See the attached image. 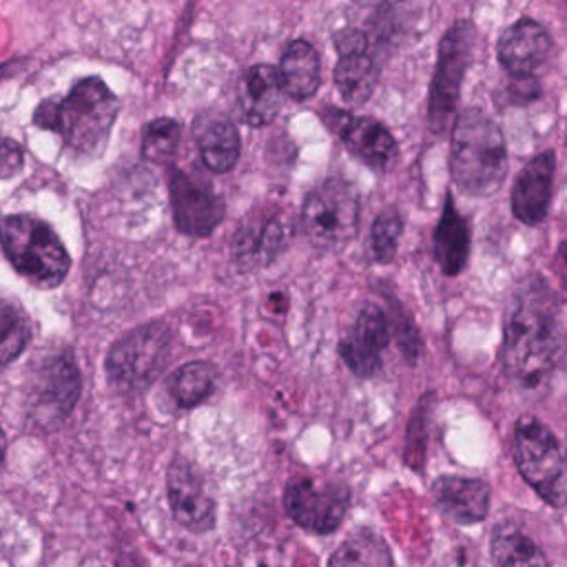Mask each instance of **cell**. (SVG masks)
I'll list each match as a JSON object with an SVG mask.
<instances>
[{"instance_id":"6da1fadb","label":"cell","mask_w":567,"mask_h":567,"mask_svg":"<svg viewBox=\"0 0 567 567\" xmlns=\"http://www.w3.org/2000/svg\"><path fill=\"white\" fill-rule=\"evenodd\" d=\"M565 352L556 295L538 275L523 279L507 301L503 368L520 388L543 385Z\"/></svg>"},{"instance_id":"7a4b0ae2","label":"cell","mask_w":567,"mask_h":567,"mask_svg":"<svg viewBox=\"0 0 567 567\" xmlns=\"http://www.w3.org/2000/svg\"><path fill=\"white\" fill-rule=\"evenodd\" d=\"M450 173L474 197L494 195L507 173V148L498 124L478 106H467L452 128Z\"/></svg>"},{"instance_id":"3957f363","label":"cell","mask_w":567,"mask_h":567,"mask_svg":"<svg viewBox=\"0 0 567 567\" xmlns=\"http://www.w3.org/2000/svg\"><path fill=\"white\" fill-rule=\"evenodd\" d=\"M117 115V97L100 78L80 80L62 102L44 100L33 122L62 135L64 144L80 155H97Z\"/></svg>"},{"instance_id":"277c9868","label":"cell","mask_w":567,"mask_h":567,"mask_svg":"<svg viewBox=\"0 0 567 567\" xmlns=\"http://www.w3.org/2000/svg\"><path fill=\"white\" fill-rule=\"evenodd\" d=\"M0 246L9 264L33 286H58L71 257L49 224L31 215H9L0 221Z\"/></svg>"},{"instance_id":"5b68a950","label":"cell","mask_w":567,"mask_h":567,"mask_svg":"<svg viewBox=\"0 0 567 567\" xmlns=\"http://www.w3.org/2000/svg\"><path fill=\"white\" fill-rule=\"evenodd\" d=\"M514 463L525 483L551 507L567 505V450L540 419L525 414L512 439Z\"/></svg>"},{"instance_id":"8992f818","label":"cell","mask_w":567,"mask_h":567,"mask_svg":"<svg viewBox=\"0 0 567 567\" xmlns=\"http://www.w3.org/2000/svg\"><path fill=\"white\" fill-rule=\"evenodd\" d=\"M173 348V332L162 321L133 328L113 343L104 370L117 390H144L166 368Z\"/></svg>"},{"instance_id":"52a82bcc","label":"cell","mask_w":567,"mask_h":567,"mask_svg":"<svg viewBox=\"0 0 567 567\" xmlns=\"http://www.w3.org/2000/svg\"><path fill=\"white\" fill-rule=\"evenodd\" d=\"M299 221L317 248L332 250L346 246L359 230L357 188L341 177H328L303 199Z\"/></svg>"},{"instance_id":"ba28073f","label":"cell","mask_w":567,"mask_h":567,"mask_svg":"<svg viewBox=\"0 0 567 567\" xmlns=\"http://www.w3.org/2000/svg\"><path fill=\"white\" fill-rule=\"evenodd\" d=\"M476 31L470 20L454 22L439 42V58L427 95V122L434 133H443L454 117L461 84L472 62Z\"/></svg>"},{"instance_id":"9c48e42d","label":"cell","mask_w":567,"mask_h":567,"mask_svg":"<svg viewBox=\"0 0 567 567\" xmlns=\"http://www.w3.org/2000/svg\"><path fill=\"white\" fill-rule=\"evenodd\" d=\"M350 505V489L341 481L295 476L284 489L286 514L312 534H332Z\"/></svg>"},{"instance_id":"30bf717a","label":"cell","mask_w":567,"mask_h":567,"mask_svg":"<svg viewBox=\"0 0 567 567\" xmlns=\"http://www.w3.org/2000/svg\"><path fill=\"white\" fill-rule=\"evenodd\" d=\"M326 126L337 133L343 146L374 171H390L399 159L394 135L374 117L352 115L348 111L328 106L321 111Z\"/></svg>"},{"instance_id":"8fae6325","label":"cell","mask_w":567,"mask_h":567,"mask_svg":"<svg viewBox=\"0 0 567 567\" xmlns=\"http://www.w3.org/2000/svg\"><path fill=\"white\" fill-rule=\"evenodd\" d=\"M168 190L175 226L184 235L204 237L224 219V199L208 182L188 175L182 168H173Z\"/></svg>"},{"instance_id":"7c38bea8","label":"cell","mask_w":567,"mask_h":567,"mask_svg":"<svg viewBox=\"0 0 567 567\" xmlns=\"http://www.w3.org/2000/svg\"><path fill=\"white\" fill-rule=\"evenodd\" d=\"M295 235V217L286 206L255 213L235 235V261L246 268H264L279 257Z\"/></svg>"},{"instance_id":"4fadbf2b","label":"cell","mask_w":567,"mask_h":567,"mask_svg":"<svg viewBox=\"0 0 567 567\" xmlns=\"http://www.w3.org/2000/svg\"><path fill=\"white\" fill-rule=\"evenodd\" d=\"M166 492L171 512L182 527L190 532H208L215 525V503L199 470L190 461L175 458L171 463Z\"/></svg>"},{"instance_id":"5bb4252c","label":"cell","mask_w":567,"mask_h":567,"mask_svg":"<svg viewBox=\"0 0 567 567\" xmlns=\"http://www.w3.org/2000/svg\"><path fill=\"white\" fill-rule=\"evenodd\" d=\"M390 341V321L377 303H365L352 328L339 341V354L357 377H372L381 368V350Z\"/></svg>"},{"instance_id":"9a60e30c","label":"cell","mask_w":567,"mask_h":567,"mask_svg":"<svg viewBox=\"0 0 567 567\" xmlns=\"http://www.w3.org/2000/svg\"><path fill=\"white\" fill-rule=\"evenodd\" d=\"M551 51L549 31L529 18H520L509 24L496 44V55L501 66L512 80L534 78V73L545 64Z\"/></svg>"},{"instance_id":"2e32d148","label":"cell","mask_w":567,"mask_h":567,"mask_svg":"<svg viewBox=\"0 0 567 567\" xmlns=\"http://www.w3.org/2000/svg\"><path fill=\"white\" fill-rule=\"evenodd\" d=\"M436 509L456 525H474L487 516L489 485L481 478L443 474L430 487Z\"/></svg>"},{"instance_id":"e0dca14e","label":"cell","mask_w":567,"mask_h":567,"mask_svg":"<svg viewBox=\"0 0 567 567\" xmlns=\"http://www.w3.org/2000/svg\"><path fill=\"white\" fill-rule=\"evenodd\" d=\"M556 159L551 151L534 155L518 173L512 188V213L523 224H540L547 217L551 202Z\"/></svg>"},{"instance_id":"ac0fdd59","label":"cell","mask_w":567,"mask_h":567,"mask_svg":"<svg viewBox=\"0 0 567 567\" xmlns=\"http://www.w3.org/2000/svg\"><path fill=\"white\" fill-rule=\"evenodd\" d=\"M281 84L277 69L270 64L250 66L239 82L237 102L246 124L266 126L275 120L281 106Z\"/></svg>"},{"instance_id":"d6986e66","label":"cell","mask_w":567,"mask_h":567,"mask_svg":"<svg viewBox=\"0 0 567 567\" xmlns=\"http://www.w3.org/2000/svg\"><path fill=\"white\" fill-rule=\"evenodd\" d=\"M432 252L439 268L454 277L458 275L470 257V224L458 213L452 195L445 197L439 224L432 233Z\"/></svg>"},{"instance_id":"ffe728a7","label":"cell","mask_w":567,"mask_h":567,"mask_svg":"<svg viewBox=\"0 0 567 567\" xmlns=\"http://www.w3.org/2000/svg\"><path fill=\"white\" fill-rule=\"evenodd\" d=\"M80 394V374L69 357L53 359L40 377V383L35 388V401L38 412H47L49 416H64L69 410H73Z\"/></svg>"},{"instance_id":"44dd1931","label":"cell","mask_w":567,"mask_h":567,"mask_svg":"<svg viewBox=\"0 0 567 567\" xmlns=\"http://www.w3.org/2000/svg\"><path fill=\"white\" fill-rule=\"evenodd\" d=\"M281 91L292 100H308L319 86V55L315 47L306 40H292L277 66Z\"/></svg>"},{"instance_id":"7402d4cb","label":"cell","mask_w":567,"mask_h":567,"mask_svg":"<svg viewBox=\"0 0 567 567\" xmlns=\"http://www.w3.org/2000/svg\"><path fill=\"white\" fill-rule=\"evenodd\" d=\"M197 148L202 162L213 173H226L239 159L241 137L237 126L228 117L213 115L197 126Z\"/></svg>"},{"instance_id":"603a6c76","label":"cell","mask_w":567,"mask_h":567,"mask_svg":"<svg viewBox=\"0 0 567 567\" xmlns=\"http://www.w3.org/2000/svg\"><path fill=\"white\" fill-rule=\"evenodd\" d=\"M489 554L494 567H549L540 545L512 520H501L492 529Z\"/></svg>"},{"instance_id":"cb8c5ba5","label":"cell","mask_w":567,"mask_h":567,"mask_svg":"<svg viewBox=\"0 0 567 567\" xmlns=\"http://www.w3.org/2000/svg\"><path fill=\"white\" fill-rule=\"evenodd\" d=\"M328 567H392V554L381 534L359 527L332 551Z\"/></svg>"},{"instance_id":"d4e9b609","label":"cell","mask_w":567,"mask_h":567,"mask_svg":"<svg viewBox=\"0 0 567 567\" xmlns=\"http://www.w3.org/2000/svg\"><path fill=\"white\" fill-rule=\"evenodd\" d=\"M377 80H379V69L368 53L339 58L334 66V86L341 100L352 106L365 104L372 97L377 89Z\"/></svg>"},{"instance_id":"484cf974","label":"cell","mask_w":567,"mask_h":567,"mask_svg":"<svg viewBox=\"0 0 567 567\" xmlns=\"http://www.w3.org/2000/svg\"><path fill=\"white\" fill-rule=\"evenodd\" d=\"M217 370L208 361L184 363L168 383L171 396L179 408H195L202 403L215 388Z\"/></svg>"},{"instance_id":"4316f807","label":"cell","mask_w":567,"mask_h":567,"mask_svg":"<svg viewBox=\"0 0 567 567\" xmlns=\"http://www.w3.org/2000/svg\"><path fill=\"white\" fill-rule=\"evenodd\" d=\"M31 323L24 310L7 297H0V368L11 363L29 343Z\"/></svg>"},{"instance_id":"83f0119b","label":"cell","mask_w":567,"mask_h":567,"mask_svg":"<svg viewBox=\"0 0 567 567\" xmlns=\"http://www.w3.org/2000/svg\"><path fill=\"white\" fill-rule=\"evenodd\" d=\"M179 146V124L159 117L146 124L142 135V155L151 162H168Z\"/></svg>"},{"instance_id":"f1b7e54d","label":"cell","mask_w":567,"mask_h":567,"mask_svg":"<svg viewBox=\"0 0 567 567\" xmlns=\"http://www.w3.org/2000/svg\"><path fill=\"white\" fill-rule=\"evenodd\" d=\"M401 230H403V219L396 210L388 208L374 217L370 228V250L379 264H388L394 259Z\"/></svg>"},{"instance_id":"f546056e","label":"cell","mask_w":567,"mask_h":567,"mask_svg":"<svg viewBox=\"0 0 567 567\" xmlns=\"http://www.w3.org/2000/svg\"><path fill=\"white\" fill-rule=\"evenodd\" d=\"M392 330L396 337V346L408 363H414L421 357V337L412 321V317L392 301Z\"/></svg>"},{"instance_id":"4dcf8cb0","label":"cell","mask_w":567,"mask_h":567,"mask_svg":"<svg viewBox=\"0 0 567 567\" xmlns=\"http://www.w3.org/2000/svg\"><path fill=\"white\" fill-rule=\"evenodd\" d=\"M425 401L423 399L414 412V419L408 430V447H405V458L414 470H421L423 465V452H425Z\"/></svg>"},{"instance_id":"1f68e13d","label":"cell","mask_w":567,"mask_h":567,"mask_svg":"<svg viewBox=\"0 0 567 567\" xmlns=\"http://www.w3.org/2000/svg\"><path fill=\"white\" fill-rule=\"evenodd\" d=\"M334 42V51L339 53V58H346V55H357V53H365V47H368V38L363 31L359 29H352V27H346V29H339L332 38Z\"/></svg>"},{"instance_id":"d6a6232c","label":"cell","mask_w":567,"mask_h":567,"mask_svg":"<svg viewBox=\"0 0 567 567\" xmlns=\"http://www.w3.org/2000/svg\"><path fill=\"white\" fill-rule=\"evenodd\" d=\"M22 166V148L18 142L2 137L0 140V179L13 177Z\"/></svg>"},{"instance_id":"836d02e7","label":"cell","mask_w":567,"mask_h":567,"mask_svg":"<svg viewBox=\"0 0 567 567\" xmlns=\"http://www.w3.org/2000/svg\"><path fill=\"white\" fill-rule=\"evenodd\" d=\"M556 272H558L563 286L567 288V241L560 244V248L556 252Z\"/></svg>"},{"instance_id":"e575fe53","label":"cell","mask_w":567,"mask_h":567,"mask_svg":"<svg viewBox=\"0 0 567 567\" xmlns=\"http://www.w3.org/2000/svg\"><path fill=\"white\" fill-rule=\"evenodd\" d=\"M4 445H7V441H4V432L0 427V463H2V456H4Z\"/></svg>"},{"instance_id":"d590c367","label":"cell","mask_w":567,"mask_h":567,"mask_svg":"<svg viewBox=\"0 0 567 567\" xmlns=\"http://www.w3.org/2000/svg\"><path fill=\"white\" fill-rule=\"evenodd\" d=\"M565 146H567V122H565Z\"/></svg>"}]
</instances>
